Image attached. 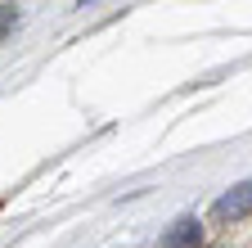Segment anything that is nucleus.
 <instances>
[{
	"instance_id": "3",
	"label": "nucleus",
	"mask_w": 252,
	"mask_h": 248,
	"mask_svg": "<svg viewBox=\"0 0 252 248\" xmlns=\"http://www.w3.org/2000/svg\"><path fill=\"white\" fill-rule=\"evenodd\" d=\"M14 23H18V9H14V5H0V41L14 32Z\"/></svg>"
},
{
	"instance_id": "2",
	"label": "nucleus",
	"mask_w": 252,
	"mask_h": 248,
	"mask_svg": "<svg viewBox=\"0 0 252 248\" xmlns=\"http://www.w3.org/2000/svg\"><path fill=\"white\" fill-rule=\"evenodd\" d=\"M158 248H203V226L194 216H180V221L158 239Z\"/></svg>"
},
{
	"instance_id": "1",
	"label": "nucleus",
	"mask_w": 252,
	"mask_h": 248,
	"mask_svg": "<svg viewBox=\"0 0 252 248\" xmlns=\"http://www.w3.org/2000/svg\"><path fill=\"white\" fill-rule=\"evenodd\" d=\"M212 212H216V221H243V216H252V180L234 185L230 194H220Z\"/></svg>"
}]
</instances>
